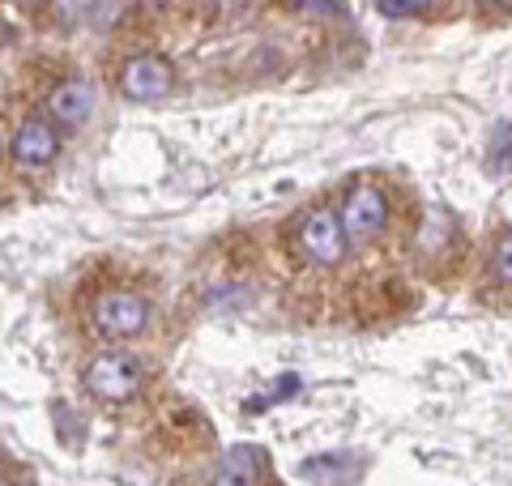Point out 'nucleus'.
Listing matches in <instances>:
<instances>
[{
	"label": "nucleus",
	"mask_w": 512,
	"mask_h": 486,
	"mask_svg": "<svg viewBox=\"0 0 512 486\" xmlns=\"http://www.w3.org/2000/svg\"><path fill=\"white\" fill-rule=\"evenodd\" d=\"M90 320H94V329H99L103 337H137L141 329H146V320H150V303L133 295V290H107V295L94 299L90 307Z\"/></svg>",
	"instance_id": "obj_1"
},
{
	"label": "nucleus",
	"mask_w": 512,
	"mask_h": 486,
	"mask_svg": "<svg viewBox=\"0 0 512 486\" xmlns=\"http://www.w3.org/2000/svg\"><path fill=\"white\" fill-rule=\"evenodd\" d=\"M299 252L308 256L312 265H338L346 256V231H342V218L333 209H312L308 218L299 222Z\"/></svg>",
	"instance_id": "obj_2"
},
{
	"label": "nucleus",
	"mask_w": 512,
	"mask_h": 486,
	"mask_svg": "<svg viewBox=\"0 0 512 486\" xmlns=\"http://www.w3.org/2000/svg\"><path fill=\"white\" fill-rule=\"evenodd\" d=\"M86 388L94 397L103 401H128L141 388V367L133 354H99V359H90L86 367Z\"/></svg>",
	"instance_id": "obj_3"
},
{
	"label": "nucleus",
	"mask_w": 512,
	"mask_h": 486,
	"mask_svg": "<svg viewBox=\"0 0 512 486\" xmlns=\"http://www.w3.org/2000/svg\"><path fill=\"white\" fill-rule=\"evenodd\" d=\"M171 81H175V73L163 56H133L120 69V90H124V99H133V103L163 99L171 90Z\"/></svg>",
	"instance_id": "obj_4"
},
{
	"label": "nucleus",
	"mask_w": 512,
	"mask_h": 486,
	"mask_svg": "<svg viewBox=\"0 0 512 486\" xmlns=\"http://www.w3.org/2000/svg\"><path fill=\"white\" fill-rule=\"evenodd\" d=\"M338 218H342L346 239H372L380 226H384V218H389V201H384L380 188L359 184V188L346 197V205H342Z\"/></svg>",
	"instance_id": "obj_5"
},
{
	"label": "nucleus",
	"mask_w": 512,
	"mask_h": 486,
	"mask_svg": "<svg viewBox=\"0 0 512 486\" xmlns=\"http://www.w3.org/2000/svg\"><path fill=\"white\" fill-rule=\"evenodd\" d=\"M90 111H94V86L86 77H69L47 94V116H52L56 124H64V128L86 124Z\"/></svg>",
	"instance_id": "obj_6"
},
{
	"label": "nucleus",
	"mask_w": 512,
	"mask_h": 486,
	"mask_svg": "<svg viewBox=\"0 0 512 486\" xmlns=\"http://www.w3.org/2000/svg\"><path fill=\"white\" fill-rule=\"evenodd\" d=\"M13 158L26 162V167H43V162H52L56 150H60V141H56V128L39 120V116H30L18 124V133H13Z\"/></svg>",
	"instance_id": "obj_7"
},
{
	"label": "nucleus",
	"mask_w": 512,
	"mask_h": 486,
	"mask_svg": "<svg viewBox=\"0 0 512 486\" xmlns=\"http://www.w3.org/2000/svg\"><path fill=\"white\" fill-rule=\"evenodd\" d=\"M265 452L252 444H235L218 465V486H261Z\"/></svg>",
	"instance_id": "obj_8"
},
{
	"label": "nucleus",
	"mask_w": 512,
	"mask_h": 486,
	"mask_svg": "<svg viewBox=\"0 0 512 486\" xmlns=\"http://www.w3.org/2000/svg\"><path fill=\"white\" fill-rule=\"evenodd\" d=\"M355 457H316V461H308L303 465V478H316V474H329L333 482L329 486H342V482H350L355 478Z\"/></svg>",
	"instance_id": "obj_9"
},
{
	"label": "nucleus",
	"mask_w": 512,
	"mask_h": 486,
	"mask_svg": "<svg viewBox=\"0 0 512 486\" xmlns=\"http://www.w3.org/2000/svg\"><path fill=\"white\" fill-rule=\"evenodd\" d=\"M384 18H414V13H423L431 0H376Z\"/></svg>",
	"instance_id": "obj_10"
},
{
	"label": "nucleus",
	"mask_w": 512,
	"mask_h": 486,
	"mask_svg": "<svg viewBox=\"0 0 512 486\" xmlns=\"http://www.w3.org/2000/svg\"><path fill=\"white\" fill-rule=\"evenodd\" d=\"M495 278L512 282V235L500 243V252H495Z\"/></svg>",
	"instance_id": "obj_11"
},
{
	"label": "nucleus",
	"mask_w": 512,
	"mask_h": 486,
	"mask_svg": "<svg viewBox=\"0 0 512 486\" xmlns=\"http://www.w3.org/2000/svg\"><path fill=\"white\" fill-rule=\"evenodd\" d=\"M295 5L308 13H338V0H295Z\"/></svg>",
	"instance_id": "obj_12"
},
{
	"label": "nucleus",
	"mask_w": 512,
	"mask_h": 486,
	"mask_svg": "<svg viewBox=\"0 0 512 486\" xmlns=\"http://www.w3.org/2000/svg\"><path fill=\"white\" fill-rule=\"evenodd\" d=\"M0 486H9V482H5V478H0Z\"/></svg>",
	"instance_id": "obj_13"
}]
</instances>
